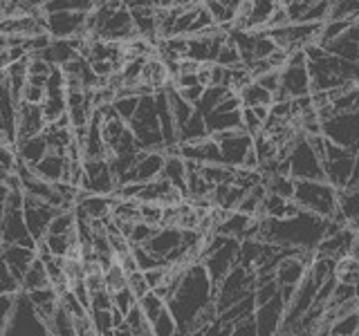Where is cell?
Segmentation results:
<instances>
[{
  "label": "cell",
  "mask_w": 359,
  "mask_h": 336,
  "mask_svg": "<svg viewBox=\"0 0 359 336\" xmlns=\"http://www.w3.org/2000/svg\"><path fill=\"white\" fill-rule=\"evenodd\" d=\"M285 307H287V302L280 291L272 300H267L263 305L256 307L254 316H256V325H258V336L278 334L280 323H283V316H285Z\"/></svg>",
  "instance_id": "cell-12"
},
{
  "label": "cell",
  "mask_w": 359,
  "mask_h": 336,
  "mask_svg": "<svg viewBox=\"0 0 359 336\" xmlns=\"http://www.w3.org/2000/svg\"><path fill=\"white\" fill-rule=\"evenodd\" d=\"M153 332L157 334V336H173V334H177V318L173 316V312H171V307H164V312L157 316L155 321H153Z\"/></svg>",
  "instance_id": "cell-31"
},
{
  "label": "cell",
  "mask_w": 359,
  "mask_h": 336,
  "mask_svg": "<svg viewBox=\"0 0 359 336\" xmlns=\"http://www.w3.org/2000/svg\"><path fill=\"white\" fill-rule=\"evenodd\" d=\"M126 323L130 325L133 336H151V334H155V332H153V323H151V318L144 314V309L140 307V302L126 314Z\"/></svg>",
  "instance_id": "cell-26"
},
{
  "label": "cell",
  "mask_w": 359,
  "mask_h": 336,
  "mask_svg": "<svg viewBox=\"0 0 359 336\" xmlns=\"http://www.w3.org/2000/svg\"><path fill=\"white\" fill-rule=\"evenodd\" d=\"M321 132L330 141L353 148L359 155V110L337 112L330 119L321 121Z\"/></svg>",
  "instance_id": "cell-6"
},
{
  "label": "cell",
  "mask_w": 359,
  "mask_h": 336,
  "mask_svg": "<svg viewBox=\"0 0 359 336\" xmlns=\"http://www.w3.org/2000/svg\"><path fill=\"white\" fill-rule=\"evenodd\" d=\"M48 139H45V134H36V137H29L25 141H18L16 144V155L20 162H25L27 166H34L39 164L45 155H48Z\"/></svg>",
  "instance_id": "cell-19"
},
{
  "label": "cell",
  "mask_w": 359,
  "mask_h": 336,
  "mask_svg": "<svg viewBox=\"0 0 359 336\" xmlns=\"http://www.w3.org/2000/svg\"><path fill=\"white\" fill-rule=\"evenodd\" d=\"M130 130L135 132L140 146L146 150H164V134L160 126V115H157L155 94L140 97V106L135 117L128 121Z\"/></svg>",
  "instance_id": "cell-3"
},
{
  "label": "cell",
  "mask_w": 359,
  "mask_h": 336,
  "mask_svg": "<svg viewBox=\"0 0 359 336\" xmlns=\"http://www.w3.org/2000/svg\"><path fill=\"white\" fill-rule=\"evenodd\" d=\"M256 334H258V325L254 314L233 323V336H256Z\"/></svg>",
  "instance_id": "cell-42"
},
{
  "label": "cell",
  "mask_w": 359,
  "mask_h": 336,
  "mask_svg": "<svg viewBox=\"0 0 359 336\" xmlns=\"http://www.w3.org/2000/svg\"><path fill=\"white\" fill-rule=\"evenodd\" d=\"M209 302H216V287L211 283L207 267L202 262L189 265L173 298L168 300V307L177 318V334H191L194 318Z\"/></svg>",
  "instance_id": "cell-1"
},
{
  "label": "cell",
  "mask_w": 359,
  "mask_h": 336,
  "mask_svg": "<svg viewBox=\"0 0 359 336\" xmlns=\"http://www.w3.org/2000/svg\"><path fill=\"white\" fill-rule=\"evenodd\" d=\"M112 106H115L117 115L123 119V121H130L135 117V112H137V106H140V97L135 94H128V97H117L112 101Z\"/></svg>",
  "instance_id": "cell-33"
},
{
  "label": "cell",
  "mask_w": 359,
  "mask_h": 336,
  "mask_svg": "<svg viewBox=\"0 0 359 336\" xmlns=\"http://www.w3.org/2000/svg\"><path fill=\"white\" fill-rule=\"evenodd\" d=\"M211 137L220 144L222 164H229V166H243L245 155L250 153V148L254 146V134H250L243 126L213 132Z\"/></svg>",
  "instance_id": "cell-9"
},
{
  "label": "cell",
  "mask_w": 359,
  "mask_h": 336,
  "mask_svg": "<svg viewBox=\"0 0 359 336\" xmlns=\"http://www.w3.org/2000/svg\"><path fill=\"white\" fill-rule=\"evenodd\" d=\"M209 137V128H207V121H205V115L202 112H194V117H191L184 128L180 130V141H198V139H205Z\"/></svg>",
  "instance_id": "cell-24"
},
{
  "label": "cell",
  "mask_w": 359,
  "mask_h": 336,
  "mask_svg": "<svg viewBox=\"0 0 359 336\" xmlns=\"http://www.w3.org/2000/svg\"><path fill=\"white\" fill-rule=\"evenodd\" d=\"M323 48L328 50L330 54H334V56H341V59H346V61L359 63V41L355 36H351L348 31L341 34L339 38L323 43Z\"/></svg>",
  "instance_id": "cell-21"
},
{
  "label": "cell",
  "mask_w": 359,
  "mask_h": 336,
  "mask_svg": "<svg viewBox=\"0 0 359 336\" xmlns=\"http://www.w3.org/2000/svg\"><path fill=\"white\" fill-rule=\"evenodd\" d=\"M231 92H233V90L227 88V85H207L205 94H202V99L196 104V110L202 112V115H209V112L216 108L224 97L231 94Z\"/></svg>",
  "instance_id": "cell-25"
},
{
  "label": "cell",
  "mask_w": 359,
  "mask_h": 336,
  "mask_svg": "<svg viewBox=\"0 0 359 336\" xmlns=\"http://www.w3.org/2000/svg\"><path fill=\"white\" fill-rule=\"evenodd\" d=\"M157 229L160 227H155V224H149V222H135L128 240H130V244H146L157 233Z\"/></svg>",
  "instance_id": "cell-37"
},
{
  "label": "cell",
  "mask_w": 359,
  "mask_h": 336,
  "mask_svg": "<svg viewBox=\"0 0 359 336\" xmlns=\"http://www.w3.org/2000/svg\"><path fill=\"white\" fill-rule=\"evenodd\" d=\"M48 330L50 334H74V316L59 305L54 312V318L48 325Z\"/></svg>",
  "instance_id": "cell-27"
},
{
  "label": "cell",
  "mask_w": 359,
  "mask_h": 336,
  "mask_svg": "<svg viewBox=\"0 0 359 336\" xmlns=\"http://www.w3.org/2000/svg\"><path fill=\"white\" fill-rule=\"evenodd\" d=\"M34 175H39L41 179H45V182H61L63 179V168H65V155L61 153H50L43 157V160L39 164L29 166Z\"/></svg>",
  "instance_id": "cell-17"
},
{
  "label": "cell",
  "mask_w": 359,
  "mask_h": 336,
  "mask_svg": "<svg viewBox=\"0 0 359 336\" xmlns=\"http://www.w3.org/2000/svg\"><path fill=\"white\" fill-rule=\"evenodd\" d=\"M241 126L250 132V134H256L258 132H263V128H265V121L261 119L254 112V108H247V106H243V110H241Z\"/></svg>",
  "instance_id": "cell-35"
},
{
  "label": "cell",
  "mask_w": 359,
  "mask_h": 336,
  "mask_svg": "<svg viewBox=\"0 0 359 336\" xmlns=\"http://www.w3.org/2000/svg\"><path fill=\"white\" fill-rule=\"evenodd\" d=\"M146 280H149V285L155 289V287H160L166 276H168V265H160V267H153V269H146L144 272Z\"/></svg>",
  "instance_id": "cell-44"
},
{
  "label": "cell",
  "mask_w": 359,
  "mask_h": 336,
  "mask_svg": "<svg viewBox=\"0 0 359 336\" xmlns=\"http://www.w3.org/2000/svg\"><path fill=\"white\" fill-rule=\"evenodd\" d=\"M3 260L7 262L9 272L14 274L18 280H22L25 272L29 269V265L34 262V258H36V251L32 249V246H22V244H7L5 251H3Z\"/></svg>",
  "instance_id": "cell-15"
},
{
  "label": "cell",
  "mask_w": 359,
  "mask_h": 336,
  "mask_svg": "<svg viewBox=\"0 0 359 336\" xmlns=\"http://www.w3.org/2000/svg\"><path fill=\"white\" fill-rule=\"evenodd\" d=\"M20 291V280L9 272L7 262L0 258V294H16Z\"/></svg>",
  "instance_id": "cell-36"
},
{
  "label": "cell",
  "mask_w": 359,
  "mask_h": 336,
  "mask_svg": "<svg viewBox=\"0 0 359 336\" xmlns=\"http://www.w3.org/2000/svg\"><path fill=\"white\" fill-rule=\"evenodd\" d=\"M287 168H290V177L294 179H325V168L323 162L319 160V155L314 153L310 146L308 137H303L292 153L285 157Z\"/></svg>",
  "instance_id": "cell-8"
},
{
  "label": "cell",
  "mask_w": 359,
  "mask_h": 336,
  "mask_svg": "<svg viewBox=\"0 0 359 336\" xmlns=\"http://www.w3.org/2000/svg\"><path fill=\"white\" fill-rule=\"evenodd\" d=\"M14 63L11 61V56H9V52L5 50V52H0V70H7V67Z\"/></svg>",
  "instance_id": "cell-48"
},
{
  "label": "cell",
  "mask_w": 359,
  "mask_h": 336,
  "mask_svg": "<svg viewBox=\"0 0 359 336\" xmlns=\"http://www.w3.org/2000/svg\"><path fill=\"white\" fill-rule=\"evenodd\" d=\"M341 218L351 229L359 231V188L355 186H344L339 188V209Z\"/></svg>",
  "instance_id": "cell-18"
},
{
  "label": "cell",
  "mask_w": 359,
  "mask_h": 336,
  "mask_svg": "<svg viewBox=\"0 0 359 336\" xmlns=\"http://www.w3.org/2000/svg\"><path fill=\"white\" fill-rule=\"evenodd\" d=\"M112 302H115L117 309H121L123 314H128L135 305H137L140 300L130 291V287H123V289H119V291H115V294H112Z\"/></svg>",
  "instance_id": "cell-40"
},
{
  "label": "cell",
  "mask_w": 359,
  "mask_h": 336,
  "mask_svg": "<svg viewBox=\"0 0 359 336\" xmlns=\"http://www.w3.org/2000/svg\"><path fill=\"white\" fill-rule=\"evenodd\" d=\"M213 63H220L224 67H233V65H241L243 63V56H241V50H238V45H236L231 38H227L222 45H220V50H218V56H216V61Z\"/></svg>",
  "instance_id": "cell-30"
},
{
  "label": "cell",
  "mask_w": 359,
  "mask_h": 336,
  "mask_svg": "<svg viewBox=\"0 0 359 336\" xmlns=\"http://www.w3.org/2000/svg\"><path fill=\"white\" fill-rule=\"evenodd\" d=\"M128 287H130L133 294L137 296V300H140L142 296H146V294H149V291L153 289V287L149 285V280H146V276H144L142 269H137V272H130V274H128Z\"/></svg>",
  "instance_id": "cell-39"
},
{
  "label": "cell",
  "mask_w": 359,
  "mask_h": 336,
  "mask_svg": "<svg viewBox=\"0 0 359 336\" xmlns=\"http://www.w3.org/2000/svg\"><path fill=\"white\" fill-rule=\"evenodd\" d=\"M280 291V283L274 278V280H267V283H261V285H256L254 289V298H256V307L258 305H263V302L267 300H272L276 294Z\"/></svg>",
  "instance_id": "cell-38"
},
{
  "label": "cell",
  "mask_w": 359,
  "mask_h": 336,
  "mask_svg": "<svg viewBox=\"0 0 359 336\" xmlns=\"http://www.w3.org/2000/svg\"><path fill=\"white\" fill-rule=\"evenodd\" d=\"M48 126V121L43 117V106L41 104H27L20 101L16 106V144L25 141L29 137H36Z\"/></svg>",
  "instance_id": "cell-11"
},
{
  "label": "cell",
  "mask_w": 359,
  "mask_h": 336,
  "mask_svg": "<svg viewBox=\"0 0 359 336\" xmlns=\"http://www.w3.org/2000/svg\"><path fill=\"white\" fill-rule=\"evenodd\" d=\"M241 101H243V106L247 108H256V106H272L274 104V94L269 92L267 88H263L261 83L254 81L252 83H247L241 92H238Z\"/></svg>",
  "instance_id": "cell-22"
},
{
  "label": "cell",
  "mask_w": 359,
  "mask_h": 336,
  "mask_svg": "<svg viewBox=\"0 0 359 336\" xmlns=\"http://www.w3.org/2000/svg\"><path fill=\"white\" fill-rule=\"evenodd\" d=\"M45 90L43 85H36V83H25V88H22V101H27V104H43L45 99Z\"/></svg>",
  "instance_id": "cell-43"
},
{
  "label": "cell",
  "mask_w": 359,
  "mask_h": 336,
  "mask_svg": "<svg viewBox=\"0 0 359 336\" xmlns=\"http://www.w3.org/2000/svg\"><path fill=\"white\" fill-rule=\"evenodd\" d=\"M348 186H359V155H357V160H355V168H353V175H351V182H348Z\"/></svg>",
  "instance_id": "cell-47"
},
{
  "label": "cell",
  "mask_w": 359,
  "mask_h": 336,
  "mask_svg": "<svg viewBox=\"0 0 359 336\" xmlns=\"http://www.w3.org/2000/svg\"><path fill=\"white\" fill-rule=\"evenodd\" d=\"M357 235H359V231H355L351 227H341L339 231L325 235V238L319 242L317 255H328V258H334V260H341V258H346L348 253H353Z\"/></svg>",
  "instance_id": "cell-14"
},
{
  "label": "cell",
  "mask_w": 359,
  "mask_h": 336,
  "mask_svg": "<svg viewBox=\"0 0 359 336\" xmlns=\"http://www.w3.org/2000/svg\"><path fill=\"white\" fill-rule=\"evenodd\" d=\"M41 287H50V276H48V267L41 260V258H34V262L25 272L20 280V289L32 291V289H41Z\"/></svg>",
  "instance_id": "cell-23"
},
{
  "label": "cell",
  "mask_w": 359,
  "mask_h": 336,
  "mask_svg": "<svg viewBox=\"0 0 359 336\" xmlns=\"http://www.w3.org/2000/svg\"><path fill=\"white\" fill-rule=\"evenodd\" d=\"M86 20L88 11H74V9H61L48 14V27L52 38H70L76 34L86 36Z\"/></svg>",
  "instance_id": "cell-10"
},
{
  "label": "cell",
  "mask_w": 359,
  "mask_h": 336,
  "mask_svg": "<svg viewBox=\"0 0 359 336\" xmlns=\"http://www.w3.org/2000/svg\"><path fill=\"white\" fill-rule=\"evenodd\" d=\"M294 202L321 218H332L339 209V188L328 179H294Z\"/></svg>",
  "instance_id": "cell-2"
},
{
  "label": "cell",
  "mask_w": 359,
  "mask_h": 336,
  "mask_svg": "<svg viewBox=\"0 0 359 336\" xmlns=\"http://www.w3.org/2000/svg\"><path fill=\"white\" fill-rule=\"evenodd\" d=\"M123 287H128V274H126V269L115 260L106 269V289L110 294H115V291H119Z\"/></svg>",
  "instance_id": "cell-28"
},
{
  "label": "cell",
  "mask_w": 359,
  "mask_h": 336,
  "mask_svg": "<svg viewBox=\"0 0 359 336\" xmlns=\"http://www.w3.org/2000/svg\"><path fill=\"white\" fill-rule=\"evenodd\" d=\"M90 316L97 328V334H112L115 321H112V307L110 309H90Z\"/></svg>",
  "instance_id": "cell-34"
},
{
  "label": "cell",
  "mask_w": 359,
  "mask_h": 336,
  "mask_svg": "<svg viewBox=\"0 0 359 336\" xmlns=\"http://www.w3.org/2000/svg\"><path fill=\"white\" fill-rule=\"evenodd\" d=\"M180 155L189 162L198 164H222L220 144L209 134L205 139L198 141H180Z\"/></svg>",
  "instance_id": "cell-13"
},
{
  "label": "cell",
  "mask_w": 359,
  "mask_h": 336,
  "mask_svg": "<svg viewBox=\"0 0 359 336\" xmlns=\"http://www.w3.org/2000/svg\"><path fill=\"white\" fill-rule=\"evenodd\" d=\"M258 83H261L263 88H267L269 92H276V90L280 88V70H269V72H265V74H261L256 78Z\"/></svg>",
  "instance_id": "cell-45"
},
{
  "label": "cell",
  "mask_w": 359,
  "mask_h": 336,
  "mask_svg": "<svg viewBox=\"0 0 359 336\" xmlns=\"http://www.w3.org/2000/svg\"><path fill=\"white\" fill-rule=\"evenodd\" d=\"M16 294H0V334L7 332V323L11 316V307H14Z\"/></svg>",
  "instance_id": "cell-41"
},
{
  "label": "cell",
  "mask_w": 359,
  "mask_h": 336,
  "mask_svg": "<svg viewBox=\"0 0 359 336\" xmlns=\"http://www.w3.org/2000/svg\"><path fill=\"white\" fill-rule=\"evenodd\" d=\"M180 90V94H182L189 104H198V101L202 99V94H205V85L198 83V85H189V88H177Z\"/></svg>",
  "instance_id": "cell-46"
},
{
  "label": "cell",
  "mask_w": 359,
  "mask_h": 336,
  "mask_svg": "<svg viewBox=\"0 0 359 336\" xmlns=\"http://www.w3.org/2000/svg\"><path fill=\"white\" fill-rule=\"evenodd\" d=\"M162 175L173 186H177L180 190H182L184 195H189V188H187V160L182 155H166Z\"/></svg>",
  "instance_id": "cell-20"
},
{
  "label": "cell",
  "mask_w": 359,
  "mask_h": 336,
  "mask_svg": "<svg viewBox=\"0 0 359 336\" xmlns=\"http://www.w3.org/2000/svg\"><path fill=\"white\" fill-rule=\"evenodd\" d=\"M355 160L357 153L353 148H346V146H339L328 139V148H325V160H323L325 179L337 188L348 186L355 168Z\"/></svg>",
  "instance_id": "cell-7"
},
{
  "label": "cell",
  "mask_w": 359,
  "mask_h": 336,
  "mask_svg": "<svg viewBox=\"0 0 359 336\" xmlns=\"http://www.w3.org/2000/svg\"><path fill=\"white\" fill-rule=\"evenodd\" d=\"M166 305H168V302H166L162 296H157L153 289H151L146 296H142V298H140V307L144 309L146 316L151 318V323H153L157 316H160V314L164 312V307H166Z\"/></svg>",
  "instance_id": "cell-32"
},
{
  "label": "cell",
  "mask_w": 359,
  "mask_h": 336,
  "mask_svg": "<svg viewBox=\"0 0 359 336\" xmlns=\"http://www.w3.org/2000/svg\"><path fill=\"white\" fill-rule=\"evenodd\" d=\"M308 265L301 260L299 255L290 253V255H283L276 265V280L280 285H299L303 276L308 274Z\"/></svg>",
  "instance_id": "cell-16"
},
{
  "label": "cell",
  "mask_w": 359,
  "mask_h": 336,
  "mask_svg": "<svg viewBox=\"0 0 359 336\" xmlns=\"http://www.w3.org/2000/svg\"><path fill=\"white\" fill-rule=\"evenodd\" d=\"M357 332H359V309L351 312V314H344V316L332 321L330 334H334V336H344V334L351 336V334H357Z\"/></svg>",
  "instance_id": "cell-29"
},
{
  "label": "cell",
  "mask_w": 359,
  "mask_h": 336,
  "mask_svg": "<svg viewBox=\"0 0 359 336\" xmlns=\"http://www.w3.org/2000/svg\"><path fill=\"white\" fill-rule=\"evenodd\" d=\"M254 289H256V269L238 262L227 276L222 278V283L216 289L218 312H224L227 307H231L233 302H238L245 296L254 294Z\"/></svg>",
  "instance_id": "cell-4"
},
{
  "label": "cell",
  "mask_w": 359,
  "mask_h": 336,
  "mask_svg": "<svg viewBox=\"0 0 359 336\" xmlns=\"http://www.w3.org/2000/svg\"><path fill=\"white\" fill-rule=\"evenodd\" d=\"M5 334H50L48 325L41 321L36 307H34V302L25 289L16 291L14 307H11V316Z\"/></svg>",
  "instance_id": "cell-5"
}]
</instances>
